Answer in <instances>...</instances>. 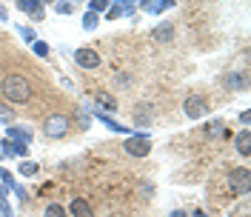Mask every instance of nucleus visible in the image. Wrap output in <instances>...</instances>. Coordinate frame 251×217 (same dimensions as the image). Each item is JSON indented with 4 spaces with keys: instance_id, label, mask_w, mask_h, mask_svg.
<instances>
[{
    "instance_id": "f03ea898",
    "label": "nucleus",
    "mask_w": 251,
    "mask_h": 217,
    "mask_svg": "<svg viewBox=\"0 0 251 217\" xmlns=\"http://www.w3.org/2000/svg\"><path fill=\"white\" fill-rule=\"evenodd\" d=\"M69 123H72V120H69L66 114H49L46 120H43V135L57 140V137H63V135L69 132Z\"/></svg>"
},
{
    "instance_id": "f3484780",
    "label": "nucleus",
    "mask_w": 251,
    "mask_h": 217,
    "mask_svg": "<svg viewBox=\"0 0 251 217\" xmlns=\"http://www.w3.org/2000/svg\"><path fill=\"white\" fill-rule=\"evenodd\" d=\"M106 6H111L109 0H92V3H89V12H94V15H97V12H106Z\"/></svg>"
},
{
    "instance_id": "dca6fc26",
    "label": "nucleus",
    "mask_w": 251,
    "mask_h": 217,
    "mask_svg": "<svg viewBox=\"0 0 251 217\" xmlns=\"http://www.w3.org/2000/svg\"><path fill=\"white\" fill-rule=\"evenodd\" d=\"M20 174H26V177L37 174V163H31V160H23V163H20Z\"/></svg>"
},
{
    "instance_id": "1a4fd4ad",
    "label": "nucleus",
    "mask_w": 251,
    "mask_h": 217,
    "mask_svg": "<svg viewBox=\"0 0 251 217\" xmlns=\"http://www.w3.org/2000/svg\"><path fill=\"white\" fill-rule=\"evenodd\" d=\"M6 135H9V140H20V146H29L31 143V132L29 129H23V126H12Z\"/></svg>"
},
{
    "instance_id": "6e6552de",
    "label": "nucleus",
    "mask_w": 251,
    "mask_h": 217,
    "mask_svg": "<svg viewBox=\"0 0 251 217\" xmlns=\"http://www.w3.org/2000/svg\"><path fill=\"white\" fill-rule=\"evenodd\" d=\"M72 215L75 217H94V212H92V206H89V200L75 197V200H72Z\"/></svg>"
},
{
    "instance_id": "aec40b11",
    "label": "nucleus",
    "mask_w": 251,
    "mask_h": 217,
    "mask_svg": "<svg viewBox=\"0 0 251 217\" xmlns=\"http://www.w3.org/2000/svg\"><path fill=\"white\" fill-rule=\"evenodd\" d=\"M34 54L46 57V54H49V46H46V43H40V40H34Z\"/></svg>"
},
{
    "instance_id": "4468645a",
    "label": "nucleus",
    "mask_w": 251,
    "mask_h": 217,
    "mask_svg": "<svg viewBox=\"0 0 251 217\" xmlns=\"http://www.w3.org/2000/svg\"><path fill=\"white\" fill-rule=\"evenodd\" d=\"M94 100H97L103 108H109V111H114V108H117V100H114L111 94H106V92H97V94H94Z\"/></svg>"
},
{
    "instance_id": "f257e3e1",
    "label": "nucleus",
    "mask_w": 251,
    "mask_h": 217,
    "mask_svg": "<svg viewBox=\"0 0 251 217\" xmlns=\"http://www.w3.org/2000/svg\"><path fill=\"white\" fill-rule=\"evenodd\" d=\"M3 97L12 100V103H26L31 97L29 80L23 78V75H9V78L3 80Z\"/></svg>"
},
{
    "instance_id": "2eb2a0df",
    "label": "nucleus",
    "mask_w": 251,
    "mask_h": 217,
    "mask_svg": "<svg viewBox=\"0 0 251 217\" xmlns=\"http://www.w3.org/2000/svg\"><path fill=\"white\" fill-rule=\"evenodd\" d=\"M43 217H66V209L63 206H57V203H49L46 206V215Z\"/></svg>"
},
{
    "instance_id": "6ab92c4d",
    "label": "nucleus",
    "mask_w": 251,
    "mask_h": 217,
    "mask_svg": "<svg viewBox=\"0 0 251 217\" xmlns=\"http://www.w3.org/2000/svg\"><path fill=\"white\" fill-rule=\"evenodd\" d=\"M83 26H86V29H94V26H97V15H94V12H89V15L83 17Z\"/></svg>"
},
{
    "instance_id": "f8f14e48",
    "label": "nucleus",
    "mask_w": 251,
    "mask_h": 217,
    "mask_svg": "<svg viewBox=\"0 0 251 217\" xmlns=\"http://www.w3.org/2000/svg\"><path fill=\"white\" fill-rule=\"evenodd\" d=\"M234 143H237V152H240V155L243 157H249L251 155V137H249V132H246V129H243V132H240V135H237L234 137Z\"/></svg>"
},
{
    "instance_id": "412c9836",
    "label": "nucleus",
    "mask_w": 251,
    "mask_h": 217,
    "mask_svg": "<svg viewBox=\"0 0 251 217\" xmlns=\"http://www.w3.org/2000/svg\"><path fill=\"white\" fill-rule=\"evenodd\" d=\"M20 34H23V40L34 43V29H26V26H20Z\"/></svg>"
},
{
    "instance_id": "b1692460",
    "label": "nucleus",
    "mask_w": 251,
    "mask_h": 217,
    "mask_svg": "<svg viewBox=\"0 0 251 217\" xmlns=\"http://www.w3.org/2000/svg\"><path fill=\"white\" fill-rule=\"evenodd\" d=\"M172 217H188L186 212H172Z\"/></svg>"
},
{
    "instance_id": "7ed1b4c3",
    "label": "nucleus",
    "mask_w": 251,
    "mask_h": 217,
    "mask_svg": "<svg viewBox=\"0 0 251 217\" xmlns=\"http://www.w3.org/2000/svg\"><path fill=\"white\" fill-rule=\"evenodd\" d=\"M183 111H186V117H191V120H200L203 114H208V100L200 97V94H191V97H186V103H183Z\"/></svg>"
},
{
    "instance_id": "423d86ee",
    "label": "nucleus",
    "mask_w": 251,
    "mask_h": 217,
    "mask_svg": "<svg viewBox=\"0 0 251 217\" xmlns=\"http://www.w3.org/2000/svg\"><path fill=\"white\" fill-rule=\"evenodd\" d=\"M75 60H77V66H83V69H97V66H100V54H97L94 49H77V52H75Z\"/></svg>"
},
{
    "instance_id": "0eeeda50",
    "label": "nucleus",
    "mask_w": 251,
    "mask_h": 217,
    "mask_svg": "<svg viewBox=\"0 0 251 217\" xmlns=\"http://www.w3.org/2000/svg\"><path fill=\"white\" fill-rule=\"evenodd\" d=\"M223 86L231 89V92H237V89H246V86H249V78H246V72H231V75L223 78Z\"/></svg>"
},
{
    "instance_id": "ddd939ff",
    "label": "nucleus",
    "mask_w": 251,
    "mask_h": 217,
    "mask_svg": "<svg viewBox=\"0 0 251 217\" xmlns=\"http://www.w3.org/2000/svg\"><path fill=\"white\" fill-rule=\"evenodd\" d=\"M174 26L172 23H160V26H154V40H172V34H174Z\"/></svg>"
},
{
    "instance_id": "39448f33",
    "label": "nucleus",
    "mask_w": 251,
    "mask_h": 217,
    "mask_svg": "<svg viewBox=\"0 0 251 217\" xmlns=\"http://www.w3.org/2000/svg\"><path fill=\"white\" fill-rule=\"evenodd\" d=\"M126 152H128L131 157H146L149 152H151V143H149V137H146V135L128 137V140H126Z\"/></svg>"
},
{
    "instance_id": "9b49d317",
    "label": "nucleus",
    "mask_w": 251,
    "mask_h": 217,
    "mask_svg": "<svg viewBox=\"0 0 251 217\" xmlns=\"http://www.w3.org/2000/svg\"><path fill=\"white\" fill-rule=\"evenodd\" d=\"M40 6H43L40 0H20V3H17V9H20V12H29L31 17H43V9H40Z\"/></svg>"
},
{
    "instance_id": "a211bd4d",
    "label": "nucleus",
    "mask_w": 251,
    "mask_h": 217,
    "mask_svg": "<svg viewBox=\"0 0 251 217\" xmlns=\"http://www.w3.org/2000/svg\"><path fill=\"white\" fill-rule=\"evenodd\" d=\"M12 155H15V146H12L9 140H6V143H0V157H12Z\"/></svg>"
},
{
    "instance_id": "20e7f679",
    "label": "nucleus",
    "mask_w": 251,
    "mask_h": 217,
    "mask_svg": "<svg viewBox=\"0 0 251 217\" xmlns=\"http://www.w3.org/2000/svg\"><path fill=\"white\" fill-rule=\"evenodd\" d=\"M228 186H231V191H237V194H249V169L246 166H240V169L231 171V177H228Z\"/></svg>"
},
{
    "instance_id": "9d476101",
    "label": "nucleus",
    "mask_w": 251,
    "mask_h": 217,
    "mask_svg": "<svg viewBox=\"0 0 251 217\" xmlns=\"http://www.w3.org/2000/svg\"><path fill=\"white\" fill-rule=\"evenodd\" d=\"M174 0H146L143 3V9L146 12H151V15H160V12H166V9H172Z\"/></svg>"
},
{
    "instance_id": "5701e85b",
    "label": "nucleus",
    "mask_w": 251,
    "mask_h": 217,
    "mask_svg": "<svg viewBox=\"0 0 251 217\" xmlns=\"http://www.w3.org/2000/svg\"><path fill=\"white\" fill-rule=\"evenodd\" d=\"M0 120H3V123H6V120H12V111H9V108H3V106H0Z\"/></svg>"
},
{
    "instance_id": "393cba45",
    "label": "nucleus",
    "mask_w": 251,
    "mask_h": 217,
    "mask_svg": "<svg viewBox=\"0 0 251 217\" xmlns=\"http://www.w3.org/2000/svg\"><path fill=\"white\" fill-rule=\"evenodd\" d=\"M194 217H208V215H205V212H194Z\"/></svg>"
},
{
    "instance_id": "4be33fe9",
    "label": "nucleus",
    "mask_w": 251,
    "mask_h": 217,
    "mask_svg": "<svg viewBox=\"0 0 251 217\" xmlns=\"http://www.w3.org/2000/svg\"><path fill=\"white\" fill-rule=\"evenodd\" d=\"M57 12H60V15H69V12H72V3H57Z\"/></svg>"
}]
</instances>
